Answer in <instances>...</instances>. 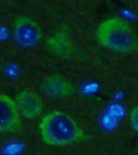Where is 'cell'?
Returning a JSON list of instances; mask_svg holds the SVG:
<instances>
[{
  "label": "cell",
  "mask_w": 138,
  "mask_h": 155,
  "mask_svg": "<svg viewBox=\"0 0 138 155\" xmlns=\"http://www.w3.org/2000/svg\"><path fill=\"white\" fill-rule=\"evenodd\" d=\"M38 129L42 140L50 146H69L84 138V133L77 121L58 110L46 114L39 121Z\"/></svg>",
  "instance_id": "1"
},
{
  "label": "cell",
  "mask_w": 138,
  "mask_h": 155,
  "mask_svg": "<svg viewBox=\"0 0 138 155\" xmlns=\"http://www.w3.org/2000/svg\"><path fill=\"white\" fill-rule=\"evenodd\" d=\"M96 36L100 45L113 52L128 53L137 46V37L130 24L118 17L102 21Z\"/></svg>",
  "instance_id": "2"
},
{
  "label": "cell",
  "mask_w": 138,
  "mask_h": 155,
  "mask_svg": "<svg viewBox=\"0 0 138 155\" xmlns=\"http://www.w3.org/2000/svg\"><path fill=\"white\" fill-rule=\"evenodd\" d=\"M14 38L21 47H33L43 38V31L35 19L20 16L14 23Z\"/></svg>",
  "instance_id": "3"
},
{
  "label": "cell",
  "mask_w": 138,
  "mask_h": 155,
  "mask_svg": "<svg viewBox=\"0 0 138 155\" xmlns=\"http://www.w3.org/2000/svg\"><path fill=\"white\" fill-rule=\"evenodd\" d=\"M21 125L17 104L6 94H0V133H12L18 130Z\"/></svg>",
  "instance_id": "4"
},
{
  "label": "cell",
  "mask_w": 138,
  "mask_h": 155,
  "mask_svg": "<svg viewBox=\"0 0 138 155\" xmlns=\"http://www.w3.org/2000/svg\"><path fill=\"white\" fill-rule=\"evenodd\" d=\"M16 104L20 115L27 119H34L43 111V101L38 93L31 90H23L17 93Z\"/></svg>",
  "instance_id": "5"
},
{
  "label": "cell",
  "mask_w": 138,
  "mask_h": 155,
  "mask_svg": "<svg viewBox=\"0 0 138 155\" xmlns=\"http://www.w3.org/2000/svg\"><path fill=\"white\" fill-rule=\"evenodd\" d=\"M41 89L47 96L54 98H66L74 93V85L69 79L61 74L46 77L41 83Z\"/></svg>",
  "instance_id": "6"
},
{
  "label": "cell",
  "mask_w": 138,
  "mask_h": 155,
  "mask_svg": "<svg viewBox=\"0 0 138 155\" xmlns=\"http://www.w3.org/2000/svg\"><path fill=\"white\" fill-rule=\"evenodd\" d=\"M46 47L50 53L58 58H65L71 54L73 50L72 42L69 35H66L64 31H60L51 36L46 42Z\"/></svg>",
  "instance_id": "7"
},
{
  "label": "cell",
  "mask_w": 138,
  "mask_h": 155,
  "mask_svg": "<svg viewBox=\"0 0 138 155\" xmlns=\"http://www.w3.org/2000/svg\"><path fill=\"white\" fill-rule=\"evenodd\" d=\"M129 120H130V126L134 129L135 132L138 133V106L135 107L130 113L129 116Z\"/></svg>",
  "instance_id": "8"
}]
</instances>
